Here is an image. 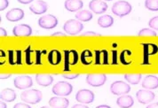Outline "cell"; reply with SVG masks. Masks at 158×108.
I'll return each instance as SVG.
<instances>
[{
  "instance_id": "1",
  "label": "cell",
  "mask_w": 158,
  "mask_h": 108,
  "mask_svg": "<svg viewBox=\"0 0 158 108\" xmlns=\"http://www.w3.org/2000/svg\"><path fill=\"white\" fill-rule=\"evenodd\" d=\"M42 92L38 90H27L21 94V99L30 105H36L42 100Z\"/></svg>"
},
{
  "instance_id": "2",
  "label": "cell",
  "mask_w": 158,
  "mask_h": 108,
  "mask_svg": "<svg viewBox=\"0 0 158 108\" xmlns=\"http://www.w3.org/2000/svg\"><path fill=\"white\" fill-rule=\"evenodd\" d=\"M131 5L127 1H117L112 6V13L118 17L126 16L131 12Z\"/></svg>"
},
{
  "instance_id": "3",
  "label": "cell",
  "mask_w": 158,
  "mask_h": 108,
  "mask_svg": "<svg viewBox=\"0 0 158 108\" xmlns=\"http://www.w3.org/2000/svg\"><path fill=\"white\" fill-rule=\"evenodd\" d=\"M83 29H84V25L82 24V22L77 20H69L63 25V29L65 32L71 36L77 35L83 30Z\"/></svg>"
},
{
  "instance_id": "4",
  "label": "cell",
  "mask_w": 158,
  "mask_h": 108,
  "mask_svg": "<svg viewBox=\"0 0 158 108\" xmlns=\"http://www.w3.org/2000/svg\"><path fill=\"white\" fill-rule=\"evenodd\" d=\"M73 90V86L70 83L66 82H59L52 87V93L59 97H66L69 96Z\"/></svg>"
},
{
  "instance_id": "5",
  "label": "cell",
  "mask_w": 158,
  "mask_h": 108,
  "mask_svg": "<svg viewBox=\"0 0 158 108\" xmlns=\"http://www.w3.org/2000/svg\"><path fill=\"white\" fill-rule=\"evenodd\" d=\"M110 91L114 95L123 96V95L129 93L131 91V87L128 83L123 82V81H116L111 84Z\"/></svg>"
},
{
  "instance_id": "6",
  "label": "cell",
  "mask_w": 158,
  "mask_h": 108,
  "mask_svg": "<svg viewBox=\"0 0 158 108\" xmlns=\"http://www.w3.org/2000/svg\"><path fill=\"white\" fill-rule=\"evenodd\" d=\"M94 98L95 96L94 92L86 89L80 90L76 95V100L81 104H91L94 101Z\"/></svg>"
},
{
  "instance_id": "7",
  "label": "cell",
  "mask_w": 158,
  "mask_h": 108,
  "mask_svg": "<svg viewBox=\"0 0 158 108\" xmlns=\"http://www.w3.org/2000/svg\"><path fill=\"white\" fill-rule=\"evenodd\" d=\"M38 25L44 29H52L58 25V20L55 16L52 14H47L42 16L38 20Z\"/></svg>"
},
{
  "instance_id": "8",
  "label": "cell",
  "mask_w": 158,
  "mask_h": 108,
  "mask_svg": "<svg viewBox=\"0 0 158 108\" xmlns=\"http://www.w3.org/2000/svg\"><path fill=\"white\" fill-rule=\"evenodd\" d=\"M107 81V75L104 74H92L86 76V82L93 87L102 86Z\"/></svg>"
},
{
  "instance_id": "9",
  "label": "cell",
  "mask_w": 158,
  "mask_h": 108,
  "mask_svg": "<svg viewBox=\"0 0 158 108\" xmlns=\"http://www.w3.org/2000/svg\"><path fill=\"white\" fill-rule=\"evenodd\" d=\"M65 61H64V70L69 71L70 66L76 65L78 61V53L75 50H65Z\"/></svg>"
},
{
  "instance_id": "10",
  "label": "cell",
  "mask_w": 158,
  "mask_h": 108,
  "mask_svg": "<svg viewBox=\"0 0 158 108\" xmlns=\"http://www.w3.org/2000/svg\"><path fill=\"white\" fill-rule=\"evenodd\" d=\"M14 85L19 90H26L33 85V81L29 75H20L15 78Z\"/></svg>"
},
{
  "instance_id": "11",
  "label": "cell",
  "mask_w": 158,
  "mask_h": 108,
  "mask_svg": "<svg viewBox=\"0 0 158 108\" xmlns=\"http://www.w3.org/2000/svg\"><path fill=\"white\" fill-rule=\"evenodd\" d=\"M89 8L92 12H94V14H101L107 11L108 5L106 2H104L102 0H92L89 3Z\"/></svg>"
},
{
  "instance_id": "12",
  "label": "cell",
  "mask_w": 158,
  "mask_h": 108,
  "mask_svg": "<svg viewBox=\"0 0 158 108\" xmlns=\"http://www.w3.org/2000/svg\"><path fill=\"white\" fill-rule=\"evenodd\" d=\"M136 97L138 101L140 104H148L151 101L155 99L156 95L154 92H152L151 90H140L139 91H137Z\"/></svg>"
},
{
  "instance_id": "13",
  "label": "cell",
  "mask_w": 158,
  "mask_h": 108,
  "mask_svg": "<svg viewBox=\"0 0 158 108\" xmlns=\"http://www.w3.org/2000/svg\"><path fill=\"white\" fill-rule=\"evenodd\" d=\"M47 9H48V6L46 2L43 0H37L29 6L30 12L33 13L34 14H43L47 11Z\"/></svg>"
},
{
  "instance_id": "14",
  "label": "cell",
  "mask_w": 158,
  "mask_h": 108,
  "mask_svg": "<svg viewBox=\"0 0 158 108\" xmlns=\"http://www.w3.org/2000/svg\"><path fill=\"white\" fill-rule=\"evenodd\" d=\"M13 34L15 36H29L32 35V29L27 24H20L13 29Z\"/></svg>"
},
{
  "instance_id": "15",
  "label": "cell",
  "mask_w": 158,
  "mask_h": 108,
  "mask_svg": "<svg viewBox=\"0 0 158 108\" xmlns=\"http://www.w3.org/2000/svg\"><path fill=\"white\" fill-rule=\"evenodd\" d=\"M6 17L9 22H19L22 20L24 17V11L21 8H14L6 13Z\"/></svg>"
},
{
  "instance_id": "16",
  "label": "cell",
  "mask_w": 158,
  "mask_h": 108,
  "mask_svg": "<svg viewBox=\"0 0 158 108\" xmlns=\"http://www.w3.org/2000/svg\"><path fill=\"white\" fill-rule=\"evenodd\" d=\"M69 101L63 97H53L49 100V106L52 108H68Z\"/></svg>"
},
{
  "instance_id": "17",
  "label": "cell",
  "mask_w": 158,
  "mask_h": 108,
  "mask_svg": "<svg viewBox=\"0 0 158 108\" xmlns=\"http://www.w3.org/2000/svg\"><path fill=\"white\" fill-rule=\"evenodd\" d=\"M142 87L147 90H155L158 88V77L156 75H147L142 82Z\"/></svg>"
},
{
  "instance_id": "18",
  "label": "cell",
  "mask_w": 158,
  "mask_h": 108,
  "mask_svg": "<svg viewBox=\"0 0 158 108\" xmlns=\"http://www.w3.org/2000/svg\"><path fill=\"white\" fill-rule=\"evenodd\" d=\"M64 6L66 10H68L69 12L74 13L80 11V9H82L84 6V4L82 0H66Z\"/></svg>"
},
{
  "instance_id": "19",
  "label": "cell",
  "mask_w": 158,
  "mask_h": 108,
  "mask_svg": "<svg viewBox=\"0 0 158 108\" xmlns=\"http://www.w3.org/2000/svg\"><path fill=\"white\" fill-rule=\"evenodd\" d=\"M36 81L38 85L43 87H47L51 85L53 82V77L51 74H38L36 75Z\"/></svg>"
},
{
  "instance_id": "20",
  "label": "cell",
  "mask_w": 158,
  "mask_h": 108,
  "mask_svg": "<svg viewBox=\"0 0 158 108\" xmlns=\"http://www.w3.org/2000/svg\"><path fill=\"white\" fill-rule=\"evenodd\" d=\"M116 104L119 107L121 108H130L133 106L134 100L129 95H125V96L123 95L122 97H119L117 98Z\"/></svg>"
},
{
  "instance_id": "21",
  "label": "cell",
  "mask_w": 158,
  "mask_h": 108,
  "mask_svg": "<svg viewBox=\"0 0 158 108\" xmlns=\"http://www.w3.org/2000/svg\"><path fill=\"white\" fill-rule=\"evenodd\" d=\"M16 92L12 89H4L1 94H0V98L1 100L5 101V102H13L16 99Z\"/></svg>"
},
{
  "instance_id": "22",
  "label": "cell",
  "mask_w": 158,
  "mask_h": 108,
  "mask_svg": "<svg viewBox=\"0 0 158 108\" xmlns=\"http://www.w3.org/2000/svg\"><path fill=\"white\" fill-rule=\"evenodd\" d=\"M47 59H48V62H49L50 65L56 66L58 64H60V61H61V54L57 50H51L49 54H48Z\"/></svg>"
},
{
  "instance_id": "23",
  "label": "cell",
  "mask_w": 158,
  "mask_h": 108,
  "mask_svg": "<svg viewBox=\"0 0 158 108\" xmlns=\"http://www.w3.org/2000/svg\"><path fill=\"white\" fill-rule=\"evenodd\" d=\"M114 23V19L110 15H102L98 19V24L101 26V28L107 29L113 25Z\"/></svg>"
},
{
  "instance_id": "24",
  "label": "cell",
  "mask_w": 158,
  "mask_h": 108,
  "mask_svg": "<svg viewBox=\"0 0 158 108\" xmlns=\"http://www.w3.org/2000/svg\"><path fill=\"white\" fill-rule=\"evenodd\" d=\"M76 18L79 22H87L93 19V14L87 10H82L76 14Z\"/></svg>"
},
{
  "instance_id": "25",
  "label": "cell",
  "mask_w": 158,
  "mask_h": 108,
  "mask_svg": "<svg viewBox=\"0 0 158 108\" xmlns=\"http://www.w3.org/2000/svg\"><path fill=\"white\" fill-rule=\"evenodd\" d=\"M93 58H94V55L93 53L89 50H85L80 56V60L84 65H90L93 62Z\"/></svg>"
},
{
  "instance_id": "26",
  "label": "cell",
  "mask_w": 158,
  "mask_h": 108,
  "mask_svg": "<svg viewBox=\"0 0 158 108\" xmlns=\"http://www.w3.org/2000/svg\"><path fill=\"white\" fill-rule=\"evenodd\" d=\"M124 79L126 80L130 84L136 85V84H138L139 82V81L141 80V74H126L124 75Z\"/></svg>"
},
{
  "instance_id": "27",
  "label": "cell",
  "mask_w": 158,
  "mask_h": 108,
  "mask_svg": "<svg viewBox=\"0 0 158 108\" xmlns=\"http://www.w3.org/2000/svg\"><path fill=\"white\" fill-rule=\"evenodd\" d=\"M145 6L147 9L150 10L152 12L158 11V0H146Z\"/></svg>"
},
{
  "instance_id": "28",
  "label": "cell",
  "mask_w": 158,
  "mask_h": 108,
  "mask_svg": "<svg viewBox=\"0 0 158 108\" xmlns=\"http://www.w3.org/2000/svg\"><path fill=\"white\" fill-rule=\"evenodd\" d=\"M139 36H156L157 34L156 33L155 30H153L152 29H141L139 34H138Z\"/></svg>"
},
{
  "instance_id": "29",
  "label": "cell",
  "mask_w": 158,
  "mask_h": 108,
  "mask_svg": "<svg viewBox=\"0 0 158 108\" xmlns=\"http://www.w3.org/2000/svg\"><path fill=\"white\" fill-rule=\"evenodd\" d=\"M148 26L152 29L158 30V16H156V17L151 19L150 21L148 22Z\"/></svg>"
},
{
  "instance_id": "30",
  "label": "cell",
  "mask_w": 158,
  "mask_h": 108,
  "mask_svg": "<svg viewBox=\"0 0 158 108\" xmlns=\"http://www.w3.org/2000/svg\"><path fill=\"white\" fill-rule=\"evenodd\" d=\"M9 6V1L8 0H0V11L6 10Z\"/></svg>"
},
{
  "instance_id": "31",
  "label": "cell",
  "mask_w": 158,
  "mask_h": 108,
  "mask_svg": "<svg viewBox=\"0 0 158 108\" xmlns=\"http://www.w3.org/2000/svg\"><path fill=\"white\" fill-rule=\"evenodd\" d=\"M81 36H101V35L96 32H93V31H87L85 33H83Z\"/></svg>"
},
{
  "instance_id": "32",
  "label": "cell",
  "mask_w": 158,
  "mask_h": 108,
  "mask_svg": "<svg viewBox=\"0 0 158 108\" xmlns=\"http://www.w3.org/2000/svg\"><path fill=\"white\" fill-rule=\"evenodd\" d=\"M14 108H31L30 106L28 104H23V103H17L14 106Z\"/></svg>"
},
{
  "instance_id": "33",
  "label": "cell",
  "mask_w": 158,
  "mask_h": 108,
  "mask_svg": "<svg viewBox=\"0 0 158 108\" xmlns=\"http://www.w3.org/2000/svg\"><path fill=\"white\" fill-rule=\"evenodd\" d=\"M79 74H63L62 76L66 78V79H69V80H73V79H76V78H77L78 77Z\"/></svg>"
},
{
  "instance_id": "34",
  "label": "cell",
  "mask_w": 158,
  "mask_h": 108,
  "mask_svg": "<svg viewBox=\"0 0 158 108\" xmlns=\"http://www.w3.org/2000/svg\"><path fill=\"white\" fill-rule=\"evenodd\" d=\"M17 1L23 5H28V4H30L31 2H33L34 0H17Z\"/></svg>"
},
{
  "instance_id": "35",
  "label": "cell",
  "mask_w": 158,
  "mask_h": 108,
  "mask_svg": "<svg viewBox=\"0 0 158 108\" xmlns=\"http://www.w3.org/2000/svg\"><path fill=\"white\" fill-rule=\"evenodd\" d=\"M0 35H1V36H7V32H6V30L4 29V28H2V27H1V29H0Z\"/></svg>"
},
{
  "instance_id": "36",
  "label": "cell",
  "mask_w": 158,
  "mask_h": 108,
  "mask_svg": "<svg viewBox=\"0 0 158 108\" xmlns=\"http://www.w3.org/2000/svg\"><path fill=\"white\" fill-rule=\"evenodd\" d=\"M51 36H66L65 33H61V32H55L53 34H52Z\"/></svg>"
},
{
  "instance_id": "37",
  "label": "cell",
  "mask_w": 158,
  "mask_h": 108,
  "mask_svg": "<svg viewBox=\"0 0 158 108\" xmlns=\"http://www.w3.org/2000/svg\"><path fill=\"white\" fill-rule=\"evenodd\" d=\"M113 53V59H112V64H114V65H116L117 64V62H116V51H113L112 52Z\"/></svg>"
},
{
  "instance_id": "38",
  "label": "cell",
  "mask_w": 158,
  "mask_h": 108,
  "mask_svg": "<svg viewBox=\"0 0 158 108\" xmlns=\"http://www.w3.org/2000/svg\"><path fill=\"white\" fill-rule=\"evenodd\" d=\"M71 108H89L85 105H80V104H77L75 106H73Z\"/></svg>"
},
{
  "instance_id": "39",
  "label": "cell",
  "mask_w": 158,
  "mask_h": 108,
  "mask_svg": "<svg viewBox=\"0 0 158 108\" xmlns=\"http://www.w3.org/2000/svg\"><path fill=\"white\" fill-rule=\"evenodd\" d=\"M147 108H158V102L157 103H154V104H150L148 105Z\"/></svg>"
},
{
  "instance_id": "40",
  "label": "cell",
  "mask_w": 158,
  "mask_h": 108,
  "mask_svg": "<svg viewBox=\"0 0 158 108\" xmlns=\"http://www.w3.org/2000/svg\"><path fill=\"white\" fill-rule=\"evenodd\" d=\"M12 76V74H1V79H6V78H10Z\"/></svg>"
},
{
  "instance_id": "41",
  "label": "cell",
  "mask_w": 158,
  "mask_h": 108,
  "mask_svg": "<svg viewBox=\"0 0 158 108\" xmlns=\"http://www.w3.org/2000/svg\"><path fill=\"white\" fill-rule=\"evenodd\" d=\"M6 104L5 103V101L4 102H1V104H0V108H6Z\"/></svg>"
},
{
  "instance_id": "42",
  "label": "cell",
  "mask_w": 158,
  "mask_h": 108,
  "mask_svg": "<svg viewBox=\"0 0 158 108\" xmlns=\"http://www.w3.org/2000/svg\"><path fill=\"white\" fill-rule=\"evenodd\" d=\"M96 108H111L109 106H107V105H101V106H98Z\"/></svg>"
},
{
  "instance_id": "43",
  "label": "cell",
  "mask_w": 158,
  "mask_h": 108,
  "mask_svg": "<svg viewBox=\"0 0 158 108\" xmlns=\"http://www.w3.org/2000/svg\"><path fill=\"white\" fill-rule=\"evenodd\" d=\"M40 108H52V107H49V106H43V107H40Z\"/></svg>"
},
{
  "instance_id": "44",
  "label": "cell",
  "mask_w": 158,
  "mask_h": 108,
  "mask_svg": "<svg viewBox=\"0 0 158 108\" xmlns=\"http://www.w3.org/2000/svg\"><path fill=\"white\" fill-rule=\"evenodd\" d=\"M105 1H112V0H105Z\"/></svg>"
}]
</instances>
